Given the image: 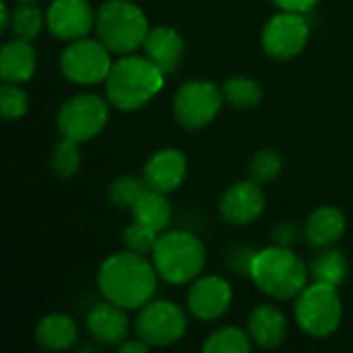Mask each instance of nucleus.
<instances>
[{"label": "nucleus", "mask_w": 353, "mask_h": 353, "mask_svg": "<svg viewBox=\"0 0 353 353\" xmlns=\"http://www.w3.org/2000/svg\"><path fill=\"white\" fill-rule=\"evenodd\" d=\"M157 275L155 265L141 252L126 250L101 263L97 281L105 300L126 310H141L157 290Z\"/></svg>", "instance_id": "obj_1"}, {"label": "nucleus", "mask_w": 353, "mask_h": 353, "mask_svg": "<svg viewBox=\"0 0 353 353\" xmlns=\"http://www.w3.org/2000/svg\"><path fill=\"white\" fill-rule=\"evenodd\" d=\"M163 72L147 56H122L112 64L105 93L114 108L134 112L147 105L163 87Z\"/></svg>", "instance_id": "obj_2"}, {"label": "nucleus", "mask_w": 353, "mask_h": 353, "mask_svg": "<svg viewBox=\"0 0 353 353\" xmlns=\"http://www.w3.org/2000/svg\"><path fill=\"white\" fill-rule=\"evenodd\" d=\"M248 275L263 294L275 300L298 298L308 285V269L304 261L281 244L259 250Z\"/></svg>", "instance_id": "obj_3"}, {"label": "nucleus", "mask_w": 353, "mask_h": 353, "mask_svg": "<svg viewBox=\"0 0 353 353\" xmlns=\"http://www.w3.org/2000/svg\"><path fill=\"white\" fill-rule=\"evenodd\" d=\"M97 39L112 54H132L141 48L149 33L145 12L130 0H108L95 14Z\"/></svg>", "instance_id": "obj_4"}, {"label": "nucleus", "mask_w": 353, "mask_h": 353, "mask_svg": "<svg viewBox=\"0 0 353 353\" xmlns=\"http://www.w3.org/2000/svg\"><path fill=\"white\" fill-rule=\"evenodd\" d=\"M153 265L161 279L174 285L194 281L207 261L203 242L190 232H163L151 250Z\"/></svg>", "instance_id": "obj_5"}, {"label": "nucleus", "mask_w": 353, "mask_h": 353, "mask_svg": "<svg viewBox=\"0 0 353 353\" xmlns=\"http://www.w3.org/2000/svg\"><path fill=\"white\" fill-rule=\"evenodd\" d=\"M132 223L124 232V244L134 252H151L172 221V207L163 192L147 188L132 205Z\"/></svg>", "instance_id": "obj_6"}, {"label": "nucleus", "mask_w": 353, "mask_h": 353, "mask_svg": "<svg viewBox=\"0 0 353 353\" xmlns=\"http://www.w3.org/2000/svg\"><path fill=\"white\" fill-rule=\"evenodd\" d=\"M343 316L341 298L337 288L325 283L306 285V290L296 300V321L304 333L310 337H329L333 335Z\"/></svg>", "instance_id": "obj_7"}, {"label": "nucleus", "mask_w": 353, "mask_h": 353, "mask_svg": "<svg viewBox=\"0 0 353 353\" xmlns=\"http://www.w3.org/2000/svg\"><path fill=\"white\" fill-rule=\"evenodd\" d=\"M108 118L110 108L105 99L95 93H79L60 105L56 124L62 137L77 143H87L105 128Z\"/></svg>", "instance_id": "obj_8"}, {"label": "nucleus", "mask_w": 353, "mask_h": 353, "mask_svg": "<svg viewBox=\"0 0 353 353\" xmlns=\"http://www.w3.org/2000/svg\"><path fill=\"white\" fill-rule=\"evenodd\" d=\"M112 52L99 39H74L60 54L62 74L77 85H97L112 70Z\"/></svg>", "instance_id": "obj_9"}, {"label": "nucleus", "mask_w": 353, "mask_h": 353, "mask_svg": "<svg viewBox=\"0 0 353 353\" xmlns=\"http://www.w3.org/2000/svg\"><path fill=\"white\" fill-rule=\"evenodd\" d=\"M186 327L188 321L184 310L170 300L145 304L134 321L137 337H141L149 347H168L178 343L186 335Z\"/></svg>", "instance_id": "obj_10"}, {"label": "nucleus", "mask_w": 353, "mask_h": 353, "mask_svg": "<svg viewBox=\"0 0 353 353\" xmlns=\"http://www.w3.org/2000/svg\"><path fill=\"white\" fill-rule=\"evenodd\" d=\"M223 101L221 89L211 81H188L174 95V116L184 128L199 130L215 120Z\"/></svg>", "instance_id": "obj_11"}, {"label": "nucleus", "mask_w": 353, "mask_h": 353, "mask_svg": "<svg viewBox=\"0 0 353 353\" xmlns=\"http://www.w3.org/2000/svg\"><path fill=\"white\" fill-rule=\"evenodd\" d=\"M310 37V27L304 12L281 10L275 14L263 31V48L271 58L290 60L298 56Z\"/></svg>", "instance_id": "obj_12"}, {"label": "nucleus", "mask_w": 353, "mask_h": 353, "mask_svg": "<svg viewBox=\"0 0 353 353\" xmlns=\"http://www.w3.org/2000/svg\"><path fill=\"white\" fill-rule=\"evenodd\" d=\"M46 25L58 39L74 41L95 27V14L87 0H54L46 12Z\"/></svg>", "instance_id": "obj_13"}, {"label": "nucleus", "mask_w": 353, "mask_h": 353, "mask_svg": "<svg viewBox=\"0 0 353 353\" xmlns=\"http://www.w3.org/2000/svg\"><path fill=\"white\" fill-rule=\"evenodd\" d=\"M265 192L259 182L244 180L232 184L219 203L221 217L232 225H248L256 221L265 211Z\"/></svg>", "instance_id": "obj_14"}, {"label": "nucleus", "mask_w": 353, "mask_h": 353, "mask_svg": "<svg viewBox=\"0 0 353 353\" xmlns=\"http://www.w3.org/2000/svg\"><path fill=\"white\" fill-rule=\"evenodd\" d=\"M232 288L223 277H196L188 290V308L199 321H215L230 310Z\"/></svg>", "instance_id": "obj_15"}, {"label": "nucleus", "mask_w": 353, "mask_h": 353, "mask_svg": "<svg viewBox=\"0 0 353 353\" xmlns=\"http://www.w3.org/2000/svg\"><path fill=\"white\" fill-rule=\"evenodd\" d=\"M186 172H188V161L182 151L161 149L153 153L145 163L143 178L149 184V188L168 194L184 182Z\"/></svg>", "instance_id": "obj_16"}, {"label": "nucleus", "mask_w": 353, "mask_h": 353, "mask_svg": "<svg viewBox=\"0 0 353 353\" xmlns=\"http://www.w3.org/2000/svg\"><path fill=\"white\" fill-rule=\"evenodd\" d=\"M87 329L93 339L103 345H120L128 339L130 321L126 316V308L105 300L95 304L87 314Z\"/></svg>", "instance_id": "obj_17"}, {"label": "nucleus", "mask_w": 353, "mask_h": 353, "mask_svg": "<svg viewBox=\"0 0 353 353\" xmlns=\"http://www.w3.org/2000/svg\"><path fill=\"white\" fill-rule=\"evenodd\" d=\"M145 56L163 72L170 74L178 68L182 54H184V39L182 35L165 25L153 27L147 33V39L143 43Z\"/></svg>", "instance_id": "obj_18"}, {"label": "nucleus", "mask_w": 353, "mask_h": 353, "mask_svg": "<svg viewBox=\"0 0 353 353\" xmlns=\"http://www.w3.org/2000/svg\"><path fill=\"white\" fill-rule=\"evenodd\" d=\"M248 335L252 343H256L259 347L275 350L288 337V321L279 308L269 304L259 306L252 310L248 319Z\"/></svg>", "instance_id": "obj_19"}, {"label": "nucleus", "mask_w": 353, "mask_h": 353, "mask_svg": "<svg viewBox=\"0 0 353 353\" xmlns=\"http://www.w3.org/2000/svg\"><path fill=\"white\" fill-rule=\"evenodd\" d=\"M37 68V52L31 41L10 39L0 50V74L4 83H25Z\"/></svg>", "instance_id": "obj_20"}, {"label": "nucleus", "mask_w": 353, "mask_h": 353, "mask_svg": "<svg viewBox=\"0 0 353 353\" xmlns=\"http://www.w3.org/2000/svg\"><path fill=\"white\" fill-rule=\"evenodd\" d=\"M345 234V217L337 207H321L306 219L304 236L310 246L327 248Z\"/></svg>", "instance_id": "obj_21"}, {"label": "nucleus", "mask_w": 353, "mask_h": 353, "mask_svg": "<svg viewBox=\"0 0 353 353\" xmlns=\"http://www.w3.org/2000/svg\"><path fill=\"white\" fill-rule=\"evenodd\" d=\"M77 337V323L66 314H48L35 327V341L48 352L68 350L74 345Z\"/></svg>", "instance_id": "obj_22"}, {"label": "nucleus", "mask_w": 353, "mask_h": 353, "mask_svg": "<svg viewBox=\"0 0 353 353\" xmlns=\"http://www.w3.org/2000/svg\"><path fill=\"white\" fill-rule=\"evenodd\" d=\"M223 99L238 110L256 108L263 99V89L254 79L248 77H232L221 87Z\"/></svg>", "instance_id": "obj_23"}, {"label": "nucleus", "mask_w": 353, "mask_h": 353, "mask_svg": "<svg viewBox=\"0 0 353 353\" xmlns=\"http://www.w3.org/2000/svg\"><path fill=\"white\" fill-rule=\"evenodd\" d=\"M310 273L316 283L325 285H341L347 277V261L339 250H325L319 254L310 267Z\"/></svg>", "instance_id": "obj_24"}, {"label": "nucleus", "mask_w": 353, "mask_h": 353, "mask_svg": "<svg viewBox=\"0 0 353 353\" xmlns=\"http://www.w3.org/2000/svg\"><path fill=\"white\" fill-rule=\"evenodd\" d=\"M252 350V339L238 327H223L211 333L203 345L205 353H248Z\"/></svg>", "instance_id": "obj_25"}, {"label": "nucleus", "mask_w": 353, "mask_h": 353, "mask_svg": "<svg viewBox=\"0 0 353 353\" xmlns=\"http://www.w3.org/2000/svg\"><path fill=\"white\" fill-rule=\"evenodd\" d=\"M41 27H43V17H41L39 8L33 6L31 2H21L12 10L8 29L12 31V35L17 39H25V41L35 39L39 35Z\"/></svg>", "instance_id": "obj_26"}, {"label": "nucleus", "mask_w": 353, "mask_h": 353, "mask_svg": "<svg viewBox=\"0 0 353 353\" xmlns=\"http://www.w3.org/2000/svg\"><path fill=\"white\" fill-rule=\"evenodd\" d=\"M79 145L81 143L62 137V141L54 147V151L50 155V168H52L54 176L66 180V178H72L79 172V165H81Z\"/></svg>", "instance_id": "obj_27"}, {"label": "nucleus", "mask_w": 353, "mask_h": 353, "mask_svg": "<svg viewBox=\"0 0 353 353\" xmlns=\"http://www.w3.org/2000/svg\"><path fill=\"white\" fill-rule=\"evenodd\" d=\"M149 188V184L139 178H130V176H120L116 178L110 188H108V196L112 201V205L122 207V209H132V205L143 196V192Z\"/></svg>", "instance_id": "obj_28"}, {"label": "nucleus", "mask_w": 353, "mask_h": 353, "mask_svg": "<svg viewBox=\"0 0 353 353\" xmlns=\"http://www.w3.org/2000/svg\"><path fill=\"white\" fill-rule=\"evenodd\" d=\"M29 110V97L17 83H4L0 89V112L4 120H19Z\"/></svg>", "instance_id": "obj_29"}, {"label": "nucleus", "mask_w": 353, "mask_h": 353, "mask_svg": "<svg viewBox=\"0 0 353 353\" xmlns=\"http://www.w3.org/2000/svg\"><path fill=\"white\" fill-rule=\"evenodd\" d=\"M281 168H283V161L279 153L271 149H263L250 161V180L259 184H267L281 174Z\"/></svg>", "instance_id": "obj_30"}, {"label": "nucleus", "mask_w": 353, "mask_h": 353, "mask_svg": "<svg viewBox=\"0 0 353 353\" xmlns=\"http://www.w3.org/2000/svg\"><path fill=\"white\" fill-rule=\"evenodd\" d=\"M281 10H294V12H308L319 0H273Z\"/></svg>", "instance_id": "obj_31"}, {"label": "nucleus", "mask_w": 353, "mask_h": 353, "mask_svg": "<svg viewBox=\"0 0 353 353\" xmlns=\"http://www.w3.org/2000/svg\"><path fill=\"white\" fill-rule=\"evenodd\" d=\"M118 350L122 353H143V352H147L149 350V345L141 339V337H137V339H126L124 343H120L118 345Z\"/></svg>", "instance_id": "obj_32"}, {"label": "nucleus", "mask_w": 353, "mask_h": 353, "mask_svg": "<svg viewBox=\"0 0 353 353\" xmlns=\"http://www.w3.org/2000/svg\"><path fill=\"white\" fill-rule=\"evenodd\" d=\"M292 238H294L292 225H281V228L277 230V234H275V240H277V244H281V246H288V244L292 242Z\"/></svg>", "instance_id": "obj_33"}, {"label": "nucleus", "mask_w": 353, "mask_h": 353, "mask_svg": "<svg viewBox=\"0 0 353 353\" xmlns=\"http://www.w3.org/2000/svg\"><path fill=\"white\" fill-rule=\"evenodd\" d=\"M0 17H2V19H0V31H6L8 25H10V17H12V14L8 12V6H6L4 2L0 4Z\"/></svg>", "instance_id": "obj_34"}, {"label": "nucleus", "mask_w": 353, "mask_h": 353, "mask_svg": "<svg viewBox=\"0 0 353 353\" xmlns=\"http://www.w3.org/2000/svg\"><path fill=\"white\" fill-rule=\"evenodd\" d=\"M19 2H35V0H19Z\"/></svg>", "instance_id": "obj_35"}]
</instances>
